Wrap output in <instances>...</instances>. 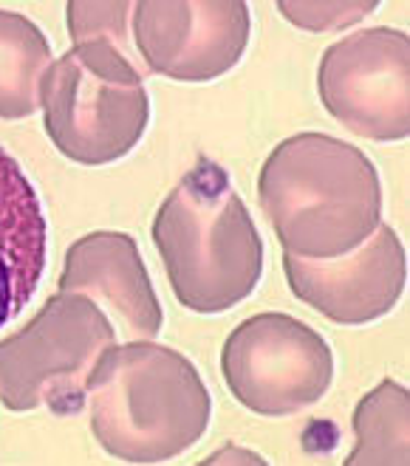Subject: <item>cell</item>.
Wrapping results in <instances>:
<instances>
[{"label": "cell", "mask_w": 410, "mask_h": 466, "mask_svg": "<svg viewBox=\"0 0 410 466\" xmlns=\"http://www.w3.org/2000/svg\"><path fill=\"white\" fill-rule=\"evenodd\" d=\"M133 43L145 66L176 82H212L232 71L252 35L243 0H139Z\"/></svg>", "instance_id": "cell-8"}, {"label": "cell", "mask_w": 410, "mask_h": 466, "mask_svg": "<svg viewBox=\"0 0 410 466\" xmlns=\"http://www.w3.org/2000/svg\"><path fill=\"white\" fill-rule=\"evenodd\" d=\"M43 127L68 161L102 167L125 158L150 122V96L128 51L108 37L74 43L40 82Z\"/></svg>", "instance_id": "cell-4"}, {"label": "cell", "mask_w": 410, "mask_h": 466, "mask_svg": "<svg viewBox=\"0 0 410 466\" xmlns=\"http://www.w3.org/2000/svg\"><path fill=\"white\" fill-rule=\"evenodd\" d=\"M283 17L309 32H325L332 25H348L376 9V4H278Z\"/></svg>", "instance_id": "cell-15"}, {"label": "cell", "mask_w": 410, "mask_h": 466, "mask_svg": "<svg viewBox=\"0 0 410 466\" xmlns=\"http://www.w3.org/2000/svg\"><path fill=\"white\" fill-rule=\"evenodd\" d=\"M292 294L340 325H365L385 317L405 291L407 266L402 240L379 224L357 249L332 260L283 255Z\"/></svg>", "instance_id": "cell-9"}, {"label": "cell", "mask_w": 410, "mask_h": 466, "mask_svg": "<svg viewBox=\"0 0 410 466\" xmlns=\"http://www.w3.org/2000/svg\"><path fill=\"white\" fill-rule=\"evenodd\" d=\"M48 224L37 189L0 147V328L37 294L46 271Z\"/></svg>", "instance_id": "cell-11"}, {"label": "cell", "mask_w": 410, "mask_h": 466, "mask_svg": "<svg viewBox=\"0 0 410 466\" xmlns=\"http://www.w3.org/2000/svg\"><path fill=\"white\" fill-rule=\"evenodd\" d=\"M133 12V4H82L71 0L66 6V20L74 43L88 37H108L125 48V17Z\"/></svg>", "instance_id": "cell-14"}, {"label": "cell", "mask_w": 410, "mask_h": 466, "mask_svg": "<svg viewBox=\"0 0 410 466\" xmlns=\"http://www.w3.org/2000/svg\"><path fill=\"white\" fill-rule=\"evenodd\" d=\"M221 373L235 401L258 416H292L317 404L334 379V353L303 319L272 311L227 337Z\"/></svg>", "instance_id": "cell-6"}, {"label": "cell", "mask_w": 410, "mask_h": 466, "mask_svg": "<svg viewBox=\"0 0 410 466\" xmlns=\"http://www.w3.org/2000/svg\"><path fill=\"white\" fill-rule=\"evenodd\" d=\"M117 331L94 299L60 291L46 299L23 331L0 339V404L15 413L48 407L77 416L99 356Z\"/></svg>", "instance_id": "cell-5"}, {"label": "cell", "mask_w": 410, "mask_h": 466, "mask_svg": "<svg viewBox=\"0 0 410 466\" xmlns=\"http://www.w3.org/2000/svg\"><path fill=\"white\" fill-rule=\"evenodd\" d=\"M51 68V46L37 25L0 9V119H26L40 107V82Z\"/></svg>", "instance_id": "cell-12"}, {"label": "cell", "mask_w": 410, "mask_h": 466, "mask_svg": "<svg viewBox=\"0 0 410 466\" xmlns=\"http://www.w3.org/2000/svg\"><path fill=\"white\" fill-rule=\"evenodd\" d=\"M60 291L82 294L117 319L128 342L153 339L164 311L153 291L139 246L128 232H91L68 246Z\"/></svg>", "instance_id": "cell-10"}, {"label": "cell", "mask_w": 410, "mask_h": 466, "mask_svg": "<svg viewBox=\"0 0 410 466\" xmlns=\"http://www.w3.org/2000/svg\"><path fill=\"white\" fill-rule=\"evenodd\" d=\"M91 430L125 463H161L196 447L212 399L196 365L150 339L111 345L88 379Z\"/></svg>", "instance_id": "cell-3"}, {"label": "cell", "mask_w": 410, "mask_h": 466, "mask_svg": "<svg viewBox=\"0 0 410 466\" xmlns=\"http://www.w3.org/2000/svg\"><path fill=\"white\" fill-rule=\"evenodd\" d=\"M258 201L283 252L306 260L348 255L382 224L374 161L328 133H294L272 150Z\"/></svg>", "instance_id": "cell-1"}, {"label": "cell", "mask_w": 410, "mask_h": 466, "mask_svg": "<svg viewBox=\"0 0 410 466\" xmlns=\"http://www.w3.org/2000/svg\"><path fill=\"white\" fill-rule=\"evenodd\" d=\"M153 243L176 299L221 314L250 297L263 274V240L230 173L199 156L153 218Z\"/></svg>", "instance_id": "cell-2"}, {"label": "cell", "mask_w": 410, "mask_h": 466, "mask_svg": "<svg viewBox=\"0 0 410 466\" xmlns=\"http://www.w3.org/2000/svg\"><path fill=\"white\" fill-rule=\"evenodd\" d=\"M317 91L343 127L371 142L410 133V40L399 29H363L325 48Z\"/></svg>", "instance_id": "cell-7"}, {"label": "cell", "mask_w": 410, "mask_h": 466, "mask_svg": "<svg viewBox=\"0 0 410 466\" xmlns=\"http://www.w3.org/2000/svg\"><path fill=\"white\" fill-rule=\"evenodd\" d=\"M407 390L385 379L376 385L354 410V432H357V447L348 455V466L360 463H399L410 461L407 447Z\"/></svg>", "instance_id": "cell-13"}]
</instances>
